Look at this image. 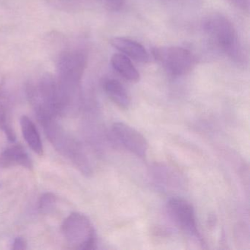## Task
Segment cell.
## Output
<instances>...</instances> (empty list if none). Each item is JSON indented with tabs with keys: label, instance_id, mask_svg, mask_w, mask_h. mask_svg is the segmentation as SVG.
I'll return each mask as SVG.
<instances>
[{
	"label": "cell",
	"instance_id": "9a60e30c",
	"mask_svg": "<svg viewBox=\"0 0 250 250\" xmlns=\"http://www.w3.org/2000/svg\"><path fill=\"white\" fill-rule=\"evenodd\" d=\"M57 203V197L52 193H45L41 197L39 202V212L43 214H48L55 209Z\"/></svg>",
	"mask_w": 250,
	"mask_h": 250
},
{
	"label": "cell",
	"instance_id": "52a82bcc",
	"mask_svg": "<svg viewBox=\"0 0 250 250\" xmlns=\"http://www.w3.org/2000/svg\"><path fill=\"white\" fill-rule=\"evenodd\" d=\"M112 132L127 150L138 157H146L148 150V143L141 133L128 124L121 122L113 124Z\"/></svg>",
	"mask_w": 250,
	"mask_h": 250
},
{
	"label": "cell",
	"instance_id": "277c9868",
	"mask_svg": "<svg viewBox=\"0 0 250 250\" xmlns=\"http://www.w3.org/2000/svg\"><path fill=\"white\" fill-rule=\"evenodd\" d=\"M61 230L70 249L90 250L96 248V232L85 215L78 212L71 213L64 220Z\"/></svg>",
	"mask_w": 250,
	"mask_h": 250
},
{
	"label": "cell",
	"instance_id": "9c48e42d",
	"mask_svg": "<svg viewBox=\"0 0 250 250\" xmlns=\"http://www.w3.org/2000/svg\"><path fill=\"white\" fill-rule=\"evenodd\" d=\"M0 131L5 133L11 143L16 141L11 121V96L4 80L0 82Z\"/></svg>",
	"mask_w": 250,
	"mask_h": 250
},
{
	"label": "cell",
	"instance_id": "7a4b0ae2",
	"mask_svg": "<svg viewBox=\"0 0 250 250\" xmlns=\"http://www.w3.org/2000/svg\"><path fill=\"white\" fill-rule=\"evenodd\" d=\"M26 93L39 123L57 118L64 113L58 83L53 76L45 74L30 82Z\"/></svg>",
	"mask_w": 250,
	"mask_h": 250
},
{
	"label": "cell",
	"instance_id": "ac0fdd59",
	"mask_svg": "<svg viewBox=\"0 0 250 250\" xmlns=\"http://www.w3.org/2000/svg\"><path fill=\"white\" fill-rule=\"evenodd\" d=\"M114 10H118L124 5V0H103Z\"/></svg>",
	"mask_w": 250,
	"mask_h": 250
},
{
	"label": "cell",
	"instance_id": "5bb4252c",
	"mask_svg": "<svg viewBox=\"0 0 250 250\" xmlns=\"http://www.w3.org/2000/svg\"><path fill=\"white\" fill-rule=\"evenodd\" d=\"M163 6L175 11H194L202 6L204 0H159Z\"/></svg>",
	"mask_w": 250,
	"mask_h": 250
},
{
	"label": "cell",
	"instance_id": "30bf717a",
	"mask_svg": "<svg viewBox=\"0 0 250 250\" xmlns=\"http://www.w3.org/2000/svg\"><path fill=\"white\" fill-rule=\"evenodd\" d=\"M111 44L126 56L137 62H146L150 61V56L143 45L135 41L123 37L113 38L110 41Z\"/></svg>",
	"mask_w": 250,
	"mask_h": 250
},
{
	"label": "cell",
	"instance_id": "8fae6325",
	"mask_svg": "<svg viewBox=\"0 0 250 250\" xmlns=\"http://www.w3.org/2000/svg\"><path fill=\"white\" fill-rule=\"evenodd\" d=\"M104 89L108 97L118 107L127 109L131 104V98L124 86L114 79L106 80L104 83Z\"/></svg>",
	"mask_w": 250,
	"mask_h": 250
},
{
	"label": "cell",
	"instance_id": "e0dca14e",
	"mask_svg": "<svg viewBox=\"0 0 250 250\" xmlns=\"http://www.w3.org/2000/svg\"><path fill=\"white\" fill-rule=\"evenodd\" d=\"M12 249L15 250H22L27 249V242L21 237H17L13 241Z\"/></svg>",
	"mask_w": 250,
	"mask_h": 250
},
{
	"label": "cell",
	"instance_id": "ba28073f",
	"mask_svg": "<svg viewBox=\"0 0 250 250\" xmlns=\"http://www.w3.org/2000/svg\"><path fill=\"white\" fill-rule=\"evenodd\" d=\"M22 167L33 169V162L22 146L14 144L6 147L0 153V168Z\"/></svg>",
	"mask_w": 250,
	"mask_h": 250
},
{
	"label": "cell",
	"instance_id": "2e32d148",
	"mask_svg": "<svg viewBox=\"0 0 250 250\" xmlns=\"http://www.w3.org/2000/svg\"><path fill=\"white\" fill-rule=\"evenodd\" d=\"M231 6L237 8L243 12L249 13L250 11V0H225Z\"/></svg>",
	"mask_w": 250,
	"mask_h": 250
},
{
	"label": "cell",
	"instance_id": "6da1fadb",
	"mask_svg": "<svg viewBox=\"0 0 250 250\" xmlns=\"http://www.w3.org/2000/svg\"><path fill=\"white\" fill-rule=\"evenodd\" d=\"M87 54L80 49L62 52L57 62V77L64 113L74 104L87 66Z\"/></svg>",
	"mask_w": 250,
	"mask_h": 250
},
{
	"label": "cell",
	"instance_id": "3957f363",
	"mask_svg": "<svg viewBox=\"0 0 250 250\" xmlns=\"http://www.w3.org/2000/svg\"><path fill=\"white\" fill-rule=\"evenodd\" d=\"M203 28L212 43L224 55L237 64L245 62V53L238 32L230 20L220 14L208 16Z\"/></svg>",
	"mask_w": 250,
	"mask_h": 250
},
{
	"label": "cell",
	"instance_id": "8992f818",
	"mask_svg": "<svg viewBox=\"0 0 250 250\" xmlns=\"http://www.w3.org/2000/svg\"><path fill=\"white\" fill-rule=\"evenodd\" d=\"M167 210L174 223L188 236L203 243L197 228L195 211L192 205L181 197H172L167 203Z\"/></svg>",
	"mask_w": 250,
	"mask_h": 250
},
{
	"label": "cell",
	"instance_id": "4fadbf2b",
	"mask_svg": "<svg viewBox=\"0 0 250 250\" xmlns=\"http://www.w3.org/2000/svg\"><path fill=\"white\" fill-rule=\"evenodd\" d=\"M114 69L125 80L131 83L140 81V74L128 57L122 54H115L111 59Z\"/></svg>",
	"mask_w": 250,
	"mask_h": 250
},
{
	"label": "cell",
	"instance_id": "7c38bea8",
	"mask_svg": "<svg viewBox=\"0 0 250 250\" xmlns=\"http://www.w3.org/2000/svg\"><path fill=\"white\" fill-rule=\"evenodd\" d=\"M21 132L26 143L36 154L42 156L43 153V144L38 128L34 123L27 116L21 117L20 119Z\"/></svg>",
	"mask_w": 250,
	"mask_h": 250
},
{
	"label": "cell",
	"instance_id": "5b68a950",
	"mask_svg": "<svg viewBox=\"0 0 250 250\" xmlns=\"http://www.w3.org/2000/svg\"><path fill=\"white\" fill-rule=\"evenodd\" d=\"M154 59L162 68L175 77L186 75L195 66V57L185 48L180 46H160L152 51Z\"/></svg>",
	"mask_w": 250,
	"mask_h": 250
}]
</instances>
